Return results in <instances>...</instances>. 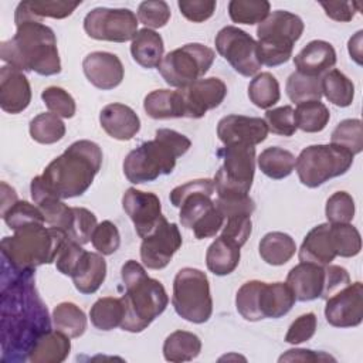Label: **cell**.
<instances>
[{"label": "cell", "mask_w": 363, "mask_h": 363, "mask_svg": "<svg viewBox=\"0 0 363 363\" xmlns=\"http://www.w3.org/2000/svg\"><path fill=\"white\" fill-rule=\"evenodd\" d=\"M50 329L48 309L35 289L34 272L17 271L1 259V362L20 363L28 360L38 337Z\"/></svg>", "instance_id": "6da1fadb"}, {"label": "cell", "mask_w": 363, "mask_h": 363, "mask_svg": "<svg viewBox=\"0 0 363 363\" xmlns=\"http://www.w3.org/2000/svg\"><path fill=\"white\" fill-rule=\"evenodd\" d=\"M102 166V149L92 140H77L31 182L57 199L82 196Z\"/></svg>", "instance_id": "7a4b0ae2"}, {"label": "cell", "mask_w": 363, "mask_h": 363, "mask_svg": "<svg viewBox=\"0 0 363 363\" xmlns=\"http://www.w3.org/2000/svg\"><path fill=\"white\" fill-rule=\"evenodd\" d=\"M16 27V34L0 44V57L6 65L43 77L60 74L61 60L54 31L34 20L17 23Z\"/></svg>", "instance_id": "3957f363"}, {"label": "cell", "mask_w": 363, "mask_h": 363, "mask_svg": "<svg viewBox=\"0 0 363 363\" xmlns=\"http://www.w3.org/2000/svg\"><path fill=\"white\" fill-rule=\"evenodd\" d=\"M125 292L121 298L123 303V319L121 329L139 333L143 332L169 303V296L160 281L150 278L143 265L129 259L121 269Z\"/></svg>", "instance_id": "277c9868"}, {"label": "cell", "mask_w": 363, "mask_h": 363, "mask_svg": "<svg viewBox=\"0 0 363 363\" xmlns=\"http://www.w3.org/2000/svg\"><path fill=\"white\" fill-rule=\"evenodd\" d=\"M190 146L191 142L187 136L167 128L157 129L153 140L143 142L128 153L123 160V174L133 184L170 174L177 157L183 156Z\"/></svg>", "instance_id": "5b68a950"}, {"label": "cell", "mask_w": 363, "mask_h": 363, "mask_svg": "<svg viewBox=\"0 0 363 363\" xmlns=\"http://www.w3.org/2000/svg\"><path fill=\"white\" fill-rule=\"evenodd\" d=\"M67 238L57 227H45L44 223L30 224L1 240V259L17 271L34 272L40 265L55 262Z\"/></svg>", "instance_id": "8992f818"}, {"label": "cell", "mask_w": 363, "mask_h": 363, "mask_svg": "<svg viewBox=\"0 0 363 363\" xmlns=\"http://www.w3.org/2000/svg\"><path fill=\"white\" fill-rule=\"evenodd\" d=\"M214 193L216 187L211 179L190 180L170 191V203L180 208L182 225L193 230L197 240L214 237L224 225V216L211 200Z\"/></svg>", "instance_id": "52a82bcc"}, {"label": "cell", "mask_w": 363, "mask_h": 363, "mask_svg": "<svg viewBox=\"0 0 363 363\" xmlns=\"http://www.w3.org/2000/svg\"><path fill=\"white\" fill-rule=\"evenodd\" d=\"M302 18L286 10H275L257 27V51L261 65L278 67L289 61L294 45L301 38Z\"/></svg>", "instance_id": "ba28073f"}, {"label": "cell", "mask_w": 363, "mask_h": 363, "mask_svg": "<svg viewBox=\"0 0 363 363\" xmlns=\"http://www.w3.org/2000/svg\"><path fill=\"white\" fill-rule=\"evenodd\" d=\"M295 295L286 282L248 281L240 286L235 295L238 313L250 322L261 319H278L286 315L295 305Z\"/></svg>", "instance_id": "9c48e42d"}, {"label": "cell", "mask_w": 363, "mask_h": 363, "mask_svg": "<svg viewBox=\"0 0 363 363\" xmlns=\"http://www.w3.org/2000/svg\"><path fill=\"white\" fill-rule=\"evenodd\" d=\"M353 157V153L335 143L311 145L301 150L295 169L299 182L315 189L333 177L345 174L352 167Z\"/></svg>", "instance_id": "30bf717a"}, {"label": "cell", "mask_w": 363, "mask_h": 363, "mask_svg": "<svg viewBox=\"0 0 363 363\" xmlns=\"http://www.w3.org/2000/svg\"><path fill=\"white\" fill-rule=\"evenodd\" d=\"M172 305L176 313L187 322H207L213 313V299L207 275L197 268H182L173 281Z\"/></svg>", "instance_id": "8fae6325"}, {"label": "cell", "mask_w": 363, "mask_h": 363, "mask_svg": "<svg viewBox=\"0 0 363 363\" xmlns=\"http://www.w3.org/2000/svg\"><path fill=\"white\" fill-rule=\"evenodd\" d=\"M217 155L223 159V164L213 179L217 197L248 196L255 173V147L227 145Z\"/></svg>", "instance_id": "7c38bea8"}, {"label": "cell", "mask_w": 363, "mask_h": 363, "mask_svg": "<svg viewBox=\"0 0 363 363\" xmlns=\"http://www.w3.org/2000/svg\"><path fill=\"white\" fill-rule=\"evenodd\" d=\"M214 58L216 54L210 47L200 43H189L167 52L157 69L167 85L183 89L204 77Z\"/></svg>", "instance_id": "4fadbf2b"}, {"label": "cell", "mask_w": 363, "mask_h": 363, "mask_svg": "<svg viewBox=\"0 0 363 363\" xmlns=\"http://www.w3.org/2000/svg\"><path fill=\"white\" fill-rule=\"evenodd\" d=\"M139 20L129 9L96 7L84 18L85 33L99 41L126 43L138 33Z\"/></svg>", "instance_id": "5bb4252c"}, {"label": "cell", "mask_w": 363, "mask_h": 363, "mask_svg": "<svg viewBox=\"0 0 363 363\" xmlns=\"http://www.w3.org/2000/svg\"><path fill=\"white\" fill-rule=\"evenodd\" d=\"M214 45L217 52L242 77H255L259 71L257 41L247 31L225 26L217 33Z\"/></svg>", "instance_id": "9a60e30c"}, {"label": "cell", "mask_w": 363, "mask_h": 363, "mask_svg": "<svg viewBox=\"0 0 363 363\" xmlns=\"http://www.w3.org/2000/svg\"><path fill=\"white\" fill-rule=\"evenodd\" d=\"M182 234L176 223L163 216L155 230L142 238L140 259L149 269H163L182 247Z\"/></svg>", "instance_id": "2e32d148"}, {"label": "cell", "mask_w": 363, "mask_h": 363, "mask_svg": "<svg viewBox=\"0 0 363 363\" xmlns=\"http://www.w3.org/2000/svg\"><path fill=\"white\" fill-rule=\"evenodd\" d=\"M325 318L335 328H354L363 320V285L350 282L326 299Z\"/></svg>", "instance_id": "e0dca14e"}, {"label": "cell", "mask_w": 363, "mask_h": 363, "mask_svg": "<svg viewBox=\"0 0 363 363\" xmlns=\"http://www.w3.org/2000/svg\"><path fill=\"white\" fill-rule=\"evenodd\" d=\"M179 91L183 99L184 118L200 119L207 111L221 105L227 95V85L220 78L210 77L200 78L187 88Z\"/></svg>", "instance_id": "ac0fdd59"}, {"label": "cell", "mask_w": 363, "mask_h": 363, "mask_svg": "<svg viewBox=\"0 0 363 363\" xmlns=\"http://www.w3.org/2000/svg\"><path fill=\"white\" fill-rule=\"evenodd\" d=\"M122 207L140 238L150 234L163 217L159 197L155 193L142 191L135 187H129L123 193Z\"/></svg>", "instance_id": "d6986e66"}, {"label": "cell", "mask_w": 363, "mask_h": 363, "mask_svg": "<svg viewBox=\"0 0 363 363\" xmlns=\"http://www.w3.org/2000/svg\"><path fill=\"white\" fill-rule=\"evenodd\" d=\"M217 136L227 145L255 146L268 136V128L264 119L244 115H227L217 123Z\"/></svg>", "instance_id": "ffe728a7"}, {"label": "cell", "mask_w": 363, "mask_h": 363, "mask_svg": "<svg viewBox=\"0 0 363 363\" xmlns=\"http://www.w3.org/2000/svg\"><path fill=\"white\" fill-rule=\"evenodd\" d=\"M82 69L86 79L102 91L119 86L125 77V68L119 57L106 51L89 52L82 61Z\"/></svg>", "instance_id": "44dd1931"}, {"label": "cell", "mask_w": 363, "mask_h": 363, "mask_svg": "<svg viewBox=\"0 0 363 363\" xmlns=\"http://www.w3.org/2000/svg\"><path fill=\"white\" fill-rule=\"evenodd\" d=\"M31 102V86L23 71L10 65L0 69V106L4 112L16 115Z\"/></svg>", "instance_id": "7402d4cb"}, {"label": "cell", "mask_w": 363, "mask_h": 363, "mask_svg": "<svg viewBox=\"0 0 363 363\" xmlns=\"http://www.w3.org/2000/svg\"><path fill=\"white\" fill-rule=\"evenodd\" d=\"M326 282L325 265L299 262L286 275V284L296 301L308 302L322 298Z\"/></svg>", "instance_id": "603a6c76"}, {"label": "cell", "mask_w": 363, "mask_h": 363, "mask_svg": "<svg viewBox=\"0 0 363 363\" xmlns=\"http://www.w3.org/2000/svg\"><path fill=\"white\" fill-rule=\"evenodd\" d=\"M99 123L102 129L116 140H130L140 130V119L138 113L128 105L109 104L99 112Z\"/></svg>", "instance_id": "cb8c5ba5"}, {"label": "cell", "mask_w": 363, "mask_h": 363, "mask_svg": "<svg viewBox=\"0 0 363 363\" xmlns=\"http://www.w3.org/2000/svg\"><path fill=\"white\" fill-rule=\"evenodd\" d=\"M336 64V51L333 45L323 40L308 43L295 57L294 65L298 72L309 77H322Z\"/></svg>", "instance_id": "d4e9b609"}, {"label": "cell", "mask_w": 363, "mask_h": 363, "mask_svg": "<svg viewBox=\"0 0 363 363\" xmlns=\"http://www.w3.org/2000/svg\"><path fill=\"white\" fill-rule=\"evenodd\" d=\"M298 257L301 262H312L318 265H328L337 257L333 247L329 223H322L313 227L305 235Z\"/></svg>", "instance_id": "484cf974"}, {"label": "cell", "mask_w": 363, "mask_h": 363, "mask_svg": "<svg viewBox=\"0 0 363 363\" xmlns=\"http://www.w3.org/2000/svg\"><path fill=\"white\" fill-rule=\"evenodd\" d=\"M71 278L78 292L84 295L96 292L106 278V261L102 254L85 251Z\"/></svg>", "instance_id": "4316f807"}, {"label": "cell", "mask_w": 363, "mask_h": 363, "mask_svg": "<svg viewBox=\"0 0 363 363\" xmlns=\"http://www.w3.org/2000/svg\"><path fill=\"white\" fill-rule=\"evenodd\" d=\"M71 337L60 330H47L33 346L28 360L31 363H61L71 350Z\"/></svg>", "instance_id": "83f0119b"}, {"label": "cell", "mask_w": 363, "mask_h": 363, "mask_svg": "<svg viewBox=\"0 0 363 363\" xmlns=\"http://www.w3.org/2000/svg\"><path fill=\"white\" fill-rule=\"evenodd\" d=\"M81 4V1H40V0H26L18 3L16 13H14V23L21 21H41L44 17L51 18H65L71 16L75 9Z\"/></svg>", "instance_id": "f1b7e54d"}, {"label": "cell", "mask_w": 363, "mask_h": 363, "mask_svg": "<svg viewBox=\"0 0 363 363\" xmlns=\"http://www.w3.org/2000/svg\"><path fill=\"white\" fill-rule=\"evenodd\" d=\"M164 52L163 38L159 33L150 28L138 30L130 44V54L133 60L143 68H159Z\"/></svg>", "instance_id": "f546056e"}, {"label": "cell", "mask_w": 363, "mask_h": 363, "mask_svg": "<svg viewBox=\"0 0 363 363\" xmlns=\"http://www.w3.org/2000/svg\"><path fill=\"white\" fill-rule=\"evenodd\" d=\"M143 109L153 119L184 118V108L180 91L155 89L145 96Z\"/></svg>", "instance_id": "4dcf8cb0"}, {"label": "cell", "mask_w": 363, "mask_h": 363, "mask_svg": "<svg viewBox=\"0 0 363 363\" xmlns=\"http://www.w3.org/2000/svg\"><path fill=\"white\" fill-rule=\"evenodd\" d=\"M240 247L224 240L216 238L206 252V265L210 272L218 277L231 274L240 264Z\"/></svg>", "instance_id": "1f68e13d"}, {"label": "cell", "mask_w": 363, "mask_h": 363, "mask_svg": "<svg viewBox=\"0 0 363 363\" xmlns=\"http://www.w3.org/2000/svg\"><path fill=\"white\" fill-rule=\"evenodd\" d=\"M259 257L268 265H284L286 264L296 251L294 238L282 231H271L265 234L259 241Z\"/></svg>", "instance_id": "d6a6232c"}, {"label": "cell", "mask_w": 363, "mask_h": 363, "mask_svg": "<svg viewBox=\"0 0 363 363\" xmlns=\"http://www.w3.org/2000/svg\"><path fill=\"white\" fill-rule=\"evenodd\" d=\"M201 352V340L187 330L172 332L163 343V356L167 362L180 363L196 359Z\"/></svg>", "instance_id": "836d02e7"}, {"label": "cell", "mask_w": 363, "mask_h": 363, "mask_svg": "<svg viewBox=\"0 0 363 363\" xmlns=\"http://www.w3.org/2000/svg\"><path fill=\"white\" fill-rule=\"evenodd\" d=\"M259 170L269 179L274 180H281L288 177L296 163V157L292 152L278 147V146H271L267 147L261 152V155L257 159Z\"/></svg>", "instance_id": "e575fe53"}, {"label": "cell", "mask_w": 363, "mask_h": 363, "mask_svg": "<svg viewBox=\"0 0 363 363\" xmlns=\"http://www.w3.org/2000/svg\"><path fill=\"white\" fill-rule=\"evenodd\" d=\"M322 95L336 106H350L354 98V85L340 69L332 68L322 77Z\"/></svg>", "instance_id": "d590c367"}, {"label": "cell", "mask_w": 363, "mask_h": 363, "mask_svg": "<svg viewBox=\"0 0 363 363\" xmlns=\"http://www.w3.org/2000/svg\"><path fill=\"white\" fill-rule=\"evenodd\" d=\"M91 323L99 330H112L121 326L123 319V303L121 298H99L89 311Z\"/></svg>", "instance_id": "8d00e7d4"}, {"label": "cell", "mask_w": 363, "mask_h": 363, "mask_svg": "<svg viewBox=\"0 0 363 363\" xmlns=\"http://www.w3.org/2000/svg\"><path fill=\"white\" fill-rule=\"evenodd\" d=\"M52 322L57 330L71 339L79 337L86 329L85 312L72 302H61L52 311Z\"/></svg>", "instance_id": "74e56055"}, {"label": "cell", "mask_w": 363, "mask_h": 363, "mask_svg": "<svg viewBox=\"0 0 363 363\" xmlns=\"http://www.w3.org/2000/svg\"><path fill=\"white\" fill-rule=\"evenodd\" d=\"M294 118L298 129L308 133H316L326 128L330 113L323 102L306 101L298 104L296 109L294 111Z\"/></svg>", "instance_id": "f35d334b"}, {"label": "cell", "mask_w": 363, "mask_h": 363, "mask_svg": "<svg viewBox=\"0 0 363 363\" xmlns=\"http://www.w3.org/2000/svg\"><path fill=\"white\" fill-rule=\"evenodd\" d=\"M248 98L257 108L268 111L281 98L278 79L271 72L257 74L248 85Z\"/></svg>", "instance_id": "ab89813d"}, {"label": "cell", "mask_w": 363, "mask_h": 363, "mask_svg": "<svg viewBox=\"0 0 363 363\" xmlns=\"http://www.w3.org/2000/svg\"><path fill=\"white\" fill-rule=\"evenodd\" d=\"M285 91L288 98L295 104L306 101H320L322 77H309L295 71L288 77Z\"/></svg>", "instance_id": "60d3db41"}, {"label": "cell", "mask_w": 363, "mask_h": 363, "mask_svg": "<svg viewBox=\"0 0 363 363\" xmlns=\"http://www.w3.org/2000/svg\"><path fill=\"white\" fill-rule=\"evenodd\" d=\"M30 136L41 145H52L60 142L65 135V123L60 116L51 112L37 115L30 121Z\"/></svg>", "instance_id": "b9f144b4"}, {"label": "cell", "mask_w": 363, "mask_h": 363, "mask_svg": "<svg viewBox=\"0 0 363 363\" xmlns=\"http://www.w3.org/2000/svg\"><path fill=\"white\" fill-rule=\"evenodd\" d=\"M271 11V4L267 0H231L228 3V14L238 24H259Z\"/></svg>", "instance_id": "7bdbcfd3"}, {"label": "cell", "mask_w": 363, "mask_h": 363, "mask_svg": "<svg viewBox=\"0 0 363 363\" xmlns=\"http://www.w3.org/2000/svg\"><path fill=\"white\" fill-rule=\"evenodd\" d=\"M330 235L336 255L343 258L356 257L362 250V237L354 225L346 224H330Z\"/></svg>", "instance_id": "ee69618b"}, {"label": "cell", "mask_w": 363, "mask_h": 363, "mask_svg": "<svg viewBox=\"0 0 363 363\" xmlns=\"http://www.w3.org/2000/svg\"><path fill=\"white\" fill-rule=\"evenodd\" d=\"M330 143L347 149L350 153L357 155L363 150V130L360 119H345L336 125L332 132Z\"/></svg>", "instance_id": "f6af8a7d"}, {"label": "cell", "mask_w": 363, "mask_h": 363, "mask_svg": "<svg viewBox=\"0 0 363 363\" xmlns=\"http://www.w3.org/2000/svg\"><path fill=\"white\" fill-rule=\"evenodd\" d=\"M1 217L13 231L30 224L45 223L41 210L35 204L24 200H17L4 214H1Z\"/></svg>", "instance_id": "bcb514c9"}, {"label": "cell", "mask_w": 363, "mask_h": 363, "mask_svg": "<svg viewBox=\"0 0 363 363\" xmlns=\"http://www.w3.org/2000/svg\"><path fill=\"white\" fill-rule=\"evenodd\" d=\"M329 224H346L354 217V200L347 191L333 193L325 206Z\"/></svg>", "instance_id": "7dc6e473"}, {"label": "cell", "mask_w": 363, "mask_h": 363, "mask_svg": "<svg viewBox=\"0 0 363 363\" xmlns=\"http://www.w3.org/2000/svg\"><path fill=\"white\" fill-rule=\"evenodd\" d=\"M251 231H252L251 214L235 213V214L225 217L220 237H223L224 240H227L241 248L250 238Z\"/></svg>", "instance_id": "c3c4849f"}, {"label": "cell", "mask_w": 363, "mask_h": 363, "mask_svg": "<svg viewBox=\"0 0 363 363\" xmlns=\"http://www.w3.org/2000/svg\"><path fill=\"white\" fill-rule=\"evenodd\" d=\"M41 99L48 111L60 118H72L77 112L74 98L64 88L48 86L41 92Z\"/></svg>", "instance_id": "681fc988"}, {"label": "cell", "mask_w": 363, "mask_h": 363, "mask_svg": "<svg viewBox=\"0 0 363 363\" xmlns=\"http://www.w3.org/2000/svg\"><path fill=\"white\" fill-rule=\"evenodd\" d=\"M74 217L67 237L81 245L86 244L92 238V233L98 225L96 217L92 211L85 207H72Z\"/></svg>", "instance_id": "f907efd6"}, {"label": "cell", "mask_w": 363, "mask_h": 363, "mask_svg": "<svg viewBox=\"0 0 363 363\" xmlns=\"http://www.w3.org/2000/svg\"><path fill=\"white\" fill-rule=\"evenodd\" d=\"M138 20L146 28H162L170 20V7L163 0L142 1L138 7Z\"/></svg>", "instance_id": "816d5d0a"}, {"label": "cell", "mask_w": 363, "mask_h": 363, "mask_svg": "<svg viewBox=\"0 0 363 363\" xmlns=\"http://www.w3.org/2000/svg\"><path fill=\"white\" fill-rule=\"evenodd\" d=\"M264 121L267 123L268 132L279 136H292L298 129L294 118V108L291 105L268 109L265 112Z\"/></svg>", "instance_id": "f5cc1de1"}, {"label": "cell", "mask_w": 363, "mask_h": 363, "mask_svg": "<svg viewBox=\"0 0 363 363\" xmlns=\"http://www.w3.org/2000/svg\"><path fill=\"white\" fill-rule=\"evenodd\" d=\"M91 242L99 254L112 255L121 245V234L118 227L109 220L99 223L92 233Z\"/></svg>", "instance_id": "db71d44e"}, {"label": "cell", "mask_w": 363, "mask_h": 363, "mask_svg": "<svg viewBox=\"0 0 363 363\" xmlns=\"http://www.w3.org/2000/svg\"><path fill=\"white\" fill-rule=\"evenodd\" d=\"M318 328V319L313 312L303 313L298 316L291 326L288 328V332L285 335V342L291 345H299L302 342L309 340Z\"/></svg>", "instance_id": "11a10c76"}, {"label": "cell", "mask_w": 363, "mask_h": 363, "mask_svg": "<svg viewBox=\"0 0 363 363\" xmlns=\"http://www.w3.org/2000/svg\"><path fill=\"white\" fill-rule=\"evenodd\" d=\"M85 254V250L82 248L81 244L67 238L65 242L62 244L57 258H55V267L57 269L67 277H71L78 267L82 255Z\"/></svg>", "instance_id": "9f6ffc18"}, {"label": "cell", "mask_w": 363, "mask_h": 363, "mask_svg": "<svg viewBox=\"0 0 363 363\" xmlns=\"http://www.w3.org/2000/svg\"><path fill=\"white\" fill-rule=\"evenodd\" d=\"M177 6L187 20L203 23L214 14L217 3L214 0H180Z\"/></svg>", "instance_id": "6f0895ef"}, {"label": "cell", "mask_w": 363, "mask_h": 363, "mask_svg": "<svg viewBox=\"0 0 363 363\" xmlns=\"http://www.w3.org/2000/svg\"><path fill=\"white\" fill-rule=\"evenodd\" d=\"M325 269H326V282H325V291H323L322 299L326 301L329 296H332L333 294L347 286L350 284V277H349V272L339 265L328 264L325 265Z\"/></svg>", "instance_id": "680465c9"}, {"label": "cell", "mask_w": 363, "mask_h": 363, "mask_svg": "<svg viewBox=\"0 0 363 363\" xmlns=\"http://www.w3.org/2000/svg\"><path fill=\"white\" fill-rule=\"evenodd\" d=\"M320 6L329 18L340 23L353 20L356 11H360V3L357 1H329L320 3Z\"/></svg>", "instance_id": "91938a15"}, {"label": "cell", "mask_w": 363, "mask_h": 363, "mask_svg": "<svg viewBox=\"0 0 363 363\" xmlns=\"http://www.w3.org/2000/svg\"><path fill=\"white\" fill-rule=\"evenodd\" d=\"M322 362L335 360L332 356L323 352H315L311 349H291L279 357V362Z\"/></svg>", "instance_id": "94428289"}, {"label": "cell", "mask_w": 363, "mask_h": 363, "mask_svg": "<svg viewBox=\"0 0 363 363\" xmlns=\"http://www.w3.org/2000/svg\"><path fill=\"white\" fill-rule=\"evenodd\" d=\"M362 37H363V31L359 30L347 43V50H349L350 58L357 65H362Z\"/></svg>", "instance_id": "6125c7cd"}, {"label": "cell", "mask_w": 363, "mask_h": 363, "mask_svg": "<svg viewBox=\"0 0 363 363\" xmlns=\"http://www.w3.org/2000/svg\"><path fill=\"white\" fill-rule=\"evenodd\" d=\"M17 200L18 199L16 190L10 187L7 183L1 182V214H4Z\"/></svg>", "instance_id": "be15d7a7"}]
</instances>
